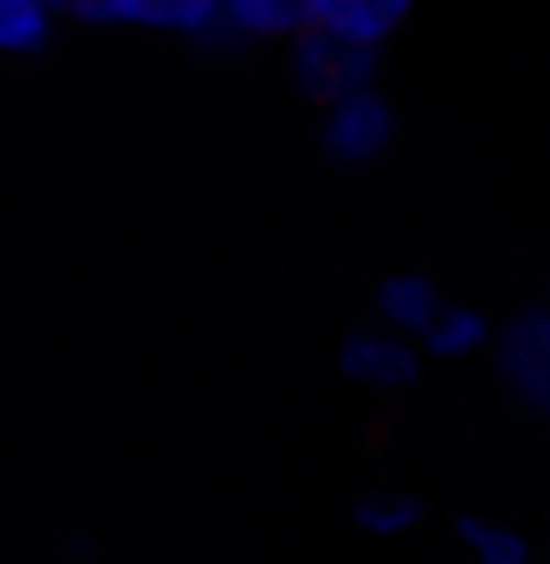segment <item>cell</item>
Wrapping results in <instances>:
<instances>
[{"label":"cell","mask_w":550,"mask_h":564,"mask_svg":"<svg viewBox=\"0 0 550 564\" xmlns=\"http://www.w3.org/2000/svg\"><path fill=\"white\" fill-rule=\"evenodd\" d=\"M486 357H493V377L498 390L512 395V409L550 422V305L544 299H531L512 318H498Z\"/></svg>","instance_id":"obj_1"},{"label":"cell","mask_w":550,"mask_h":564,"mask_svg":"<svg viewBox=\"0 0 550 564\" xmlns=\"http://www.w3.org/2000/svg\"><path fill=\"white\" fill-rule=\"evenodd\" d=\"M292 46V85L324 111L337 98H350V91H370L376 85V46H363V40H343V33H330V26H305V33H292L285 40Z\"/></svg>","instance_id":"obj_2"},{"label":"cell","mask_w":550,"mask_h":564,"mask_svg":"<svg viewBox=\"0 0 550 564\" xmlns=\"http://www.w3.org/2000/svg\"><path fill=\"white\" fill-rule=\"evenodd\" d=\"M318 143H324V156L337 170H370V163H383L388 150H395V105H388L376 85L370 91H350V98L324 105Z\"/></svg>","instance_id":"obj_3"},{"label":"cell","mask_w":550,"mask_h":564,"mask_svg":"<svg viewBox=\"0 0 550 564\" xmlns=\"http://www.w3.org/2000/svg\"><path fill=\"white\" fill-rule=\"evenodd\" d=\"M337 370H343L356 390H408V383L428 370V357H421L415 338H402V332H388V325H370V332H350V338H343Z\"/></svg>","instance_id":"obj_4"},{"label":"cell","mask_w":550,"mask_h":564,"mask_svg":"<svg viewBox=\"0 0 550 564\" xmlns=\"http://www.w3.org/2000/svg\"><path fill=\"white\" fill-rule=\"evenodd\" d=\"M415 344H421V357H428V364H466V357H486V344H493V318H486L480 305L447 299Z\"/></svg>","instance_id":"obj_5"},{"label":"cell","mask_w":550,"mask_h":564,"mask_svg":"<svg viewBox=\"0 0 550 564\" xmlns=\"http://www.w3.org/2000/svg\"><path fill=\"white\" fill-rule=\"evenodd\" d=\"M440 305H447V292H440L428 273H415V267H402V273H388V280L376 285V325L402 332V338H421Z\"/></svg>","instance_id":"obj_6"},{"label":"cell","mask_w":550,"mask_h":564,"mask_svg":"<svg viewBox=\"0 0 550 564\" xmlns=\"http://www.w3.org/2000/svg\"><path fill=\"white\" fill-rule=\"evenodd\" d=\"M408 13H415V0H318V26L343 33V40H363L376 53L408 26Z\"/></svg>","instance_id":"obj_7"},{"label":"cell","mask_w":550,"mask_h":564,"mask_svg":"<svg viewBox=\"0 0 550 564\" xmlns=\"http://www.w3.org/2000/svg\"><path fill=\"white\" fill-rule=\"evenodd\" d=\"M227 7V33L246 40H292L305 26H318V0H220Z\"/></svg>","instance_id":"obj_8"},{"label":"cell","mask_w":550,"mask_h":564,"mask_svg":"<svg viewBox=\"0 0 550 564\" xmlns=\"http://www.w3.org/2000/svg\"><path fill=\"white\" fill-rule=\"evenodd\" d=\"M453 539H460L466 564H538L531 532L505 525V519H493V512H466V519H453Z\"/></svg>","instance_id":"obj_9"},{"label":"cell","mask_w":550,"mask_h":564,"mask_svg":"<svg viewBox=\"0 0 550 564\" xmlns=\"http://www.w3.org/2000/svg\"><path fill=\"white\" fill-rule=\"evenodd\" d=\"M356 525L370 532V539H402V532H415L428 507H421V494H408V487H363L356 494Z\"/></svg>","instance_id":"obj_10"},{"label":"cell","mask_w":550,"mask_h":564,"mask_svg":"<svg viewBox=\"0 0 550 564\" xmlns=\"http://www.w3.org/2000/svg\"><path fill=\"white\" fill-rule=\"evenodd\" d=\"M53 40V0H0V53H40Z\"/></svg>","instance_id":"obj_11"},{"label":"cell","mask_w":550,"mask_h":564,"mask_svg":"<svg viewBox=\"0 0 550 564\" xmlns=\"http://www.w3.org/2000/svg\"><path fill=\"white\" fill-rule=\"evenodd\" d=\"M58 7H72L91 26H156V7L163 0H58Z\"/></svg>","instance_id":"obj_12"},{"label":"cell","mask_w":550,"mask_h":564,"mask_svg":"<svg viewBox=\"0 0 550 564\" xmlns=\"http://www.w3.org/2000/svg\"><path fill=\"white\" fill-rule=\"evenodd\" d=\"M544 305H550V285H544Z\"/></svg>","instance_id":"obj_13"},{"label":"cell","mask_w":550,"mask_h":564,"mask_svg":"<svg viewBox=\"0 0 550 564\" xmlns=\"http://www.w3.org/2000/svg\"><path fill=\"white\" fill-rule=\"evenodd\" d=\"M53 7H58V0H53Z\"/></svg>","instance_id":"obj_14"}]
</instances>
